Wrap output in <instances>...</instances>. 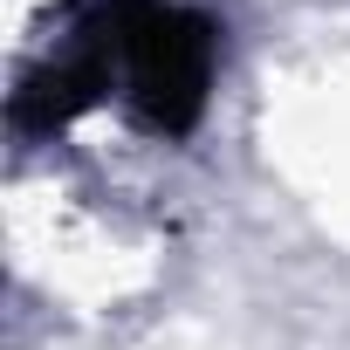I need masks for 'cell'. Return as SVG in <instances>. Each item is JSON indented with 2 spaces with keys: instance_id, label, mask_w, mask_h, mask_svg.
<instances>
[{
  "instance_id": "cell-1",
  "label": "cell",
  "mask_w": 350,
  "mask_h": 350,
  "mask_svg": "<svg viewBox=\"0 0 350 350\" xmlns=\"http://www.w3.org/2000/svg\"><path fill=\"white\" fill-rule=\"evenodd\" d=\"M90 14L110 42L124 117L158 144L193 137L220 76V21L179 0H96Z\"/></svg>"
},
{
  "instance_id": "cell-2",
  "label": "cell",
  "mask_w": 350,
  "mask_h": 350,
  "mask_svg": "<svg viewBox=\"0 0 350 350\" xmlns=\"http://www.w3.org/2000/svg\"><path fill=\"white\" fill-rule=\"evenodd\" d=\"M110 96H117V69H110V42H103V28H96V14H90L62 55H49V62H35V69L21 76L8 117H14L21 137H55V131H69L76 117H90L96 103H110Z\"/></svg>"
}]
</instances>
